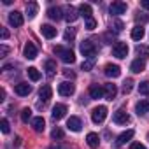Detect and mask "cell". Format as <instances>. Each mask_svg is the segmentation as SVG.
<instances>
[{"label": "cell", "mask_w": 149, "mask_h": 149, "mask_svg": "<svg viewBox=\"0 0 149 149\" xmlns=\"http://www.w3.org/2000/svg\"><path fill=\"white\" fill-rule=\"evenodd\" d=\"M81 53H83V56L84 58H88V60H95V56H97V53H98V47H97V44L93 42V40H84L83 44H81Z\"/></svg>", "instance_id": "cell-2"}, {"label": "cell", "mask_w": 149, "mask_h": 149, "mask_svg": "<svg viewBox=\"0 0 149 149\" xmlns=\"http://www.w3.org/2000/svg\"><path fill=\"white\" fill-rule=\"evenodd\" d=\"M140 6H142L144 9H149V0H142V2H140Z\"/></svg>", "instance_id": "cell-46"}, {"label": "cell", "mask_w": 149, "mask_h": 149, "mask_svg": "<svg viewBox=\"0 0 149 149\" xmlns=\"http://www.w3.org/2000/svg\"><path fill=\"white\" fill-rule=\"evenodd\" d=\"M79 14H81L84 19H91V18H93V16H91V14H93L91 6H90V4H81V6H79Z\"/></svg>", "instance_id": "cell-23"}, {"label": "cell", "mask_w": 149, "mask_h": 149, "mask_svg": "<svg viewBox=\"0 0 149 149\" xmlns=\"http://www.w3.org/2000/svg\"><path fill=\"white\" fill-rule=\"evenodd\" d=\"M61 13H63V9H60V7H49V9H47V16H49L51 19H54V21H58V19L63 18Z\"/></svg>", "instance_id": "cell-26"}, {"label": "cell", "mask_w": 149, "mask_h": 149, "mask_svg": "<svg viewBox=\"0 0 149 149\" xmlns=\"http://www.w3.org/2000/svg\"><path fill=\"white\" fill-rule=\"evenodd\" d=\"M37 11H39L37 2H30V4H26V16H28L30 19H33V18L37 16Z\"/></svg>", "instance_id": "cell-27"}, {"label": "cell", "mask_w": 149, "mask_h": 149, "mask_svg": "<svg viewBox=\"0 0 149 149\" xmlns=\"http://www.w3.org/2000/svg\"><path fill=\"white\" fill-rule=\"evenodd\" d=\"M104 39L107 40V44H112V40H114V35H112V32H109V33H105V35H104Z\"/></svg>", "instance_id": "cell-41"}, {"label": "cell", "mask_w": 149, "mask_h": 149, "mask_svg": "<svg viewBox=\"0 0 149 149\" xmlns=\"http://www.w3.org/2000/svg\"><path fill=\"white\" fill-rule=\"evenodd\" d=\"M14 91H16V95H19V97H28V95L32 93V86H30L28 83H18V84L14 86Z\"/></svg>", "instance_id": "cell-10"}, {"label": "cell", "mask_w": 149, "mask_h": 149, "mask_svg": "<svg viewBox=\"0 0 149 149\" xmlns=\"http://www.w3.org/2000/svg\"><path fill=\"white\" fill-rule=\"evenodd\" d=\"M51 95H53V90H51L49 84H44V86L39 90V98L44 100V102H47V100L51 98Z\"/></svg>", "instance_id": "cell-22"}, {"label": "cell", "mask_w": 149, "mask_h": 149, "mask_svg": "<svg viewBox=\"0 0 149 149\" xmlns=\"http://www.w3.org/2000/svg\"><path fill=\"white\" fill-rule=\"evenodd\" d=\"M132 137H133V130H126V132H123L118 139H116V146L119 147V146H125L128 140H132Z\"/></svg>", "instance_id": "cell-18"}, {"label": "cell", "mask_w": 149, "mask_h": 149, "mask_svg": "<svg viewBox=\"0 0 149 149\" xmlns=\"http://www.w3.org/2000/svg\"><path fill=\"white\" fill-rule=\"evenodd\" d=\"M21 119H23L25 123H28V121L32 119V109H28V107H25V109L21 111Z\"/></svg>", "instance_id": "cell-33"}, {"label": "cell", "mask_w": 149, "mask_h": 149, "mask_svg": "<svg viewBox=\"0 0 149 149\" xmlns=\"http://www.w3.org/2000/svg\"><path fill=\"white\" fill-rule=\"evenodd\" d=\"M65 114H67V105L65 104H56L54 107H53V112H51V116H53V119H61V118H65Z\"/></svg>", "instance_id": "cell-11"}, {"label": "cell", "mask_w": 149, "mask_h": 149, "mask_svg": "<svg viewBox=\"0 0 149 149\" xmlns=\"http://www.w3.org/2000/svg\"><path fill=\"white\" fill-rule=\"evenodd\" d=\"M112 26H114V32H121V30H123V21H119V19H114Z\"/></svg>", "instance_id": "cell-39"}, {"label": "cell", "mask_w": 149, "mask_h": 149, "mask_svg": "<svg viewBox=\"0 0 149 149\" xmlns=\"http://www.w3.org/2000/svg\"><path fill=\"white\" fill-rule=\"evenodd\" d=\"M26 72H28V77H30L32 81H39V79H40V72H39L35 67H28Z\"/></svg>", "instance_id": "cell-30"}, {"label": "cell", "mask_w": 149, "mask_h": 149, "mask_svg": "<svg viewBox=\"0 0 149 149\" xmlns=\"http://www.w3.org/2000/svg\"><path fill=\"white\" fill-rule=\"evenodd\" d=\"M0 126H2V132H4V133H9V132H11V128H9V121H7L6 118L0 121Z\"/></svg>", "instance_id": "cell-37"}, {"label": "cell", "mask_w": 149, "mask_h": 149, "mask_svg": "<svg viewBox=\"0 0 149 149\" xmlns=\"http://www.w3.org/2000/svg\"><path fill=\"white\" fill-rule=\"evenodd\" d=\"M23 54H25L26 60H35L37 54H39L37 46H35L33 42H26V44H25V49H23Z\"/></svg>", "instance_id": "cell-9"}, {"label": "cell", "mask_w": 149, "mask_h": 149, "mask_svg": "<svg viewBox=\"0 0 149 149\" xmlns=\"http://www.w3.org/2000/svg\"><path fill=\"white\" fill-rule=\"evenodd\" d=\"M105 118H107V107H105V105H98V107H95V109L91 111V119H93L95 125L104 123Z\"/></svg>", "instance_id": "cell-3"}, {"label": "cell", "mask_w": 149, "mask_h": 149, "mask_svg": "<svg viewBox=\"0 0 149 149\" xmlns=\"http://www.w3.org/2000/svg\"><path fill=\"white\" fill-rule=\"evenodd\" d=\"M81 126H83V123H81V119H79L77 116H70V118H68L67 128H68L70 132H81Z\"/></svg>", "instance_id": "cell-13"}, {"label": "cell", "mask_w": 149, "mask_h": 149, "mask_svg": "<svg viewBox=\"0 0 149 149\" xmlns=\"http://www.w3.org/2000/svg\"><path fill=\"white\" fill-rule=\"evenodd\" d=\"M135 19H137V21H147V19H149V18H147V16H146V14H140V13H139V14H137V16H135Z\"/></svg>", "instance_id": "cell-43"}, {"label": "cell", "mask_w": 149, "mask_h": 149, "mask_svg": "<svg viewBox=\"0 0 149 149\" xmlns=\"http://www.w3.org/2000/svg\"><path fill=\"white\" fill-rule=\"evenodd\" d=\"M116 95H118V88H116V84L107 83V84L104 86V97H105L107 100H112V98H116Z\"/></svg>", "instance_id": "cell-15"}, {"label": "cell", "mask_w": 149, "mask_h": 149, "mask_svg": "<svg viewBox=\"0 0 149 149\" xmlns=\"http://www.w3.org/2000/svg\"><path fill=\"white\" fill-rule=\"evenodd\" d=\"M135 53L140 56V60H146V58H149V46L140 44V46H137V47H135Z\"/></svg>", "instance_id": "cell-28"}, {"label": "cell", "mask_w": 149, "mask_h": 149, "mask_svg": "<svg viewBox=\"0 0 149 149\" xmlns=\"http://www.w3.org/2000/svg\"><path fill=\"white\" fill-rule=\"evenodd\" d=\"M49 149H60V146H56V144H54V146H51Z\"/></svg>", "instance_id": "cell-48"}, {"label": "cell", "mask_w": 149, "mask_h": 149, "mask_svg": "<svg viewBox=\"0 0 149 149\" xmlns=\"http://www.w3.org/2000/svg\"><path fill=\"white\" fill-rule=\"evenodd\" d=\"M130 149H146V146L140 144V142H133V144L130 146Z\"/></svg>", "instance_id": "cell-42"}, {"label": "cell", "mask_w": 149, "mask_h": 149, "mask_svg": "<svg viewBox=\"0 0 149 149\" xmlns=\"http://www.w3.org/2000/svg\"><path fill=\"white\" fill-rule=\"evenodd\" d=\"M79 16H81V14H79V9L72 7V6H67V7L63 9V18H65L68 23H74Z\"/></svg>", "instance_id": "cell-4"}, {"label": "cell", "mask_w": 149, "mask_h": 149, "mask_svg": "<svg viewBox=\"0 0 149 149\" xmlns=\"http://www.w3.org/2000/svg\"><path fill=\"white\" fill-rule=\"evenodd\" d=\"M51 137H53L54 140H60V139H63V130L56 126V128H54V130L51 132Z\"/></svg>", "instance_id": "cell-35"}, {"label": "cell", "mask_w": 149, "mask_h": 149, "mask_svg": "<svg viewBox=\"0 0 149 149\" xmlns=\"http://www.w3.org/2000/svg\"><path fill=\"white\" fill-rule=\"evenodd\" d=\"M74 37H76V32H74V30H67L65 32V35H63V39H65V42H68V40H74Z\"/></svg>", "instance_id": "cell-36"}, {"label": "cell", "mask_w": 149, "mask_h": 149, "mask_svg": "<svg viewBox=\"0 0 149 149\" xmlns=\"http://www.w3.org/2000/svg\"><path fill=\"white\" fill-rule=\"evenodd\" d=\"M112 121L116 125H126V123H130V116H128V112L125 109H118L114 112V116H112Z\"/></svg>", "instance_id": "cell-6"}, {"label": "cell", "mask_w": 149, "mask_h": 149, "mask_svg": "<svg viewBox=\"0 0 149 149\" xmlns=\"http://www.w3.org/2000/svg\"><path fill=\"white\" fill-rule=\"evenodd\" d=\"M144 35H146V30H144L142 25H135V26L132 28V39H133V40H142Z\"/></svg>", "instance_id": "cell-19"}, {"label": "cell", "mask_w": 149, "mask_h": 149, "mask_svg": "<svg viewBox=\"0 0 149 149\" xmlns=\"http://www.w3.org/2000/svg\"><path fill=\"white\" fill-rule=\"evenodd\" d=\"M2 39H4V40L9 39V30H7V28H2Z\"/></svg>", "instance_id": "cell-45"}, {"label": "cell", "mask_w": 149, "mask_h": 149, "mask_svg": "<svg viewBox=\"0 0 149 149\" xmlns=\"http://www.w3.org/2000/svg\"><path fill=\"white\" fill-rule=\"evenodd\" d=\"M74 91H76V86L68 81H63L61 84H58V93L61 97H70V95H74Z\"/></svg>", "instance_id": "cell-7"}, {"label": "cell", "mask_w": 149, "mask_h": 149, "mask_svg": "<svg viewBox=\"0 0 149 149\" xmlns=\"http://www.w3.org/2000/svg\"><path fill=\"white\" fill-rule=\"evenodd\" d=\"M135 112L139 116H146L149 112V100H140L135 104Z\"/></svg>", "instance_id": "cell-16"}, {"label": "cell", "mask_w": 149, "mask_h": 149, "mask_svg": "<svg viewBox=\"0 0 149 149\" xmlns=\"http://www.w3.org/2000/svg\"><path fill=\"white\" fill-rule=\"evenodd\" d=\"M54 72H56V63H54L53 60H47V61H46V74H47L49 77H53Z\"/></svg>", "instance_id": "cell-29"}, {"label": "cell", "mask_w": 149, "mask_h": 149, "mask_svg": "<svg viewBox=\"0 0 149 149\" xmlns=\"http://www.w3.org/2000/svg\"><path fill=\"white\" fill-rule=\"evenodd\" d=\"M54 54L56 56H60V60L63 61V63H74L76 61V54H74V51L72 49H68V47H63V46H54Z\"/></svg>", "instance_id": "cell-1"}, {"label": "cell", "mask_w": 149, "mask_h": 149, "mask_svg": "<svg viewBox=\"0 0 149 149\" xmlns=\"http://www.w3.org/2000/svg\"><path fill=\"white\" fill-rule=\"evenodd\" d=\"M144 68H146V60H140V58L133 60L132 65H130V70H132L133 74H139V72H142Z\"/></svg>", "instance_id": "cell-20"}, {"label": "cell", "mask_w": 149, "mask_h": 149, "mask_svg": "<svg viewBox=\"0 0 149 149\" xmlns=\"http://www.w3.org/2000/svg\"><path fill=\"white\" fill-rule=\"evenodd\" d=\"M147 140H149V133H147Z\"/></svg>", "instance_id": "cell-49"}, {"label": "cell", "mask_w": 149, "mask_h": 149, "mask_svg": "<svg viewBox=\"0 0 149 149\" xmlns=\"http://www.w3.org/2000/svg\"><path fill=\"white\" fill-rule=\"evenodd\" d=\"M90 97L95 98V100L102 98V97H104V88H102L100 84H91V86H90Z\"/></svg>", "instance_id": "cell-21"}, {"label": "cell", "mask_w": 149, "mask_h": 149, "mask_svg": "<svg viewBox=\"0 0 149 149\" xmlns=\"http://www.w3.org/2000/svg\"><path fill=\"white\" fill-rule=\"evenodd\" d=\"M86 142H88V146H90L91 149H97V147H98V144H100V137H98L95 132H91V133H88Z\"/></svg>", "instance_id": "cell-25"}, {"label": "cell", "mask_w": 149, "mask_h": 149, "mask_svg": "<svg viewBox=\"0 0 149 149\" xmlns=\"http://www.w3.org/2000/svg\"><path fill=\"white\" fill-rule=\"evenodd\" d=\"M112 54L116 56V58H126V54H128V46L125 44V42H116L114 46H112Z\"/></svg>", "instance_id": "cell-5"}, {"label": "cell", "mask_w": 149, "mask_h": 149, "mask_svg": "<svg viewBox=\"0 0 149 149\" xmlns=\"http://www.w3.org/2000/svg\"><path fill=\"white\" fill-rule=\"evenodd\" d=\"M63 74H65L67 77H70V79H74V77H76V74H74V72H70V70H63Z\"/></svg>", "instance_id": "cell-44"}, {"label": "cell", "mask_w": 149, "mask_h": 149, "mask_svg": "<svg viewBox=\"0 0 149 149\" xmlns=\"http://www.w3.org/2000/svg\"><path fill=\"white\" fill-rule=\"evenodd\" d=\"M9 54V47L6 46V44H2V46H0V56H2V58H6Z\"/></svg>", "instance_id": "cell-40"}, {"label": "cell", "mask_w": 149, "mask_h": 149, "mask_svg": "<svg viewBox=\"0 0 149 149\" xmlns=\"http://www.w3.org/2000/svg\"><path fill=\"white\" fill-rule=\"evenodd\" d=\"M4 98H6V91L2 90V91H0V100H4Z\"/></svg>", "instance_id": "cell-47"}, {"label": "cell", "mask_w": 149, "mask_h": 149, "mask_svg": "<svg viewBox=\"0 0 149 149\" xmlns=\"http://www.w3.org/2000/svg\"><path fill=\"white\" fill-rule=\"evenodd\" d=\"M132 90H133V81H132V79H126V81L123 83V93L128 95Z\"/></svg>", "instance_id": "cell-32"}, {"label": "cell", "mask_w": 149, "mask_h": 149, "mask_svg": "<svg viewBox=\"0 0 149 149\" xmlns=\"http://www.w3.org/2000/svg\"><path fill=\"white\" fill-rule=\"evenodd\" d=\"M93 65H95V60H86V61H83V65H81V70H84V72H90V70L93 68Z\"/></svg>", "instance_id": "cell-34"}, {"label": "cell", "mask_w": 149, "mask_h": 149, "mask_svg": "<svg viewBox=\"0 0 149 149\" xmlns=\"http://www.w3.org/2000/svg\"><path fill=\"white\" fill-rule=\"evenodd\" d=\"M139 93L140 95H149V81H142L139 84Z\"/></svg>", "instance_id": "cell-31"}, {"label": "cell", "mask_w": 149, "mask_h": 149, "mask_svg": "<svg viewBox=\"0 0 149 149\" xmlns=\"http://www.w3.org/2000/svg\"><path fill=\"white\" fill-rule=\"evenodd\" d=\"M23 21H25V19H23V14H21V13H18V11L9 13V23H11L13 26H16V28H18V26H21V25H23Z\"/></svg>", "instance_id": "cell-14"}, {"label": "cell", "mask_w": 149, "mask_h": 149, "mask_svg": "<svg viewBox=\"0 0 149 149\" xmlns=\"http://www.w3.org/2000/svg\"><path fill=\"white\" fill-rule=\"evenodd\" d=\"M40 32H42V35H44L46 39H53V37H56V33H58V30H56L53 25H42V26H40Z\"/></svg>", "instance_id": "cell-17"}, {"label": "cell", "mask_w": 149, "mask_h": 149, "mask_svg": "<svg viewBox=\"0 0 149 149\" xmlns=\"http://www.w3.org/2000/svg\"><path fill=\"white\" fill-rule=\"evenodd\" d=\"M126 9H128V6L125 4V2H112L111 4V7H109V13L112 14V16H119V14H125L126 13Z\"/></svg>", "instance_id": "cell-8"}, {"label": "cell", "mask_w": 149, "mask_h": 149, "mask_svg": "<svg viewBox=\"0 0 149 149\" xmlns=\"http://www.w3.org/2000/svg\"><path fill=\"white\" fill-rule=\"evenodd\" d=\"M97 28V21L91 18V19H86V30H95Z\"/></svg>", "instance_id": "cell-38"}, {"label": "cell", "mask_w": 149, "mask_h": 149, "mask_svg": "<svg viewBox=\"0 0 149 149\" xmlns=\"http://www.w3.org/2000/svg\"><path fill=\"white\" fill-rule=\"evenodd\" d=\"M104 72H105L107 77H119V76H121V68H119V65H112V63H107L105 68H104Z\"/></svg>", "instance_id": "cell-12"}, {"label": "cell", "mask_w": 149, "mask_h": 149, "mask_svg": "<svg viewBox=\"0 0 149 149\" xmlns=\"http://www.w3.org/2000/svg\"><path fill=\"white\" fill-rule=\"evenodd\" d=\"M32 126H33L35 132H44V128H46V121H44V118H42V116L33 118V119H32Z\"/></svg>", "instance_id": "cell-24"}]
</instances>
